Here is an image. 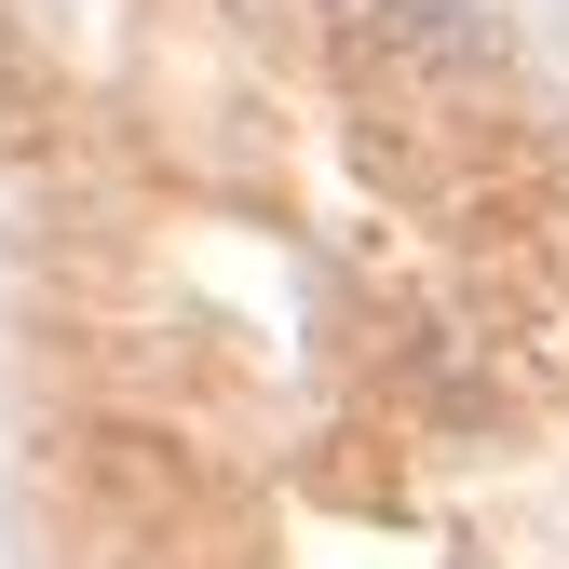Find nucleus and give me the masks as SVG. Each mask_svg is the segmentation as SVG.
<instances>
[{
	"mask_svg": "<svg viewBox=\"0 0 569 569\" xmlns=\"http://www.w3.org/2000/svg\"><path fill=\"white\" fill-rule=\"evenodd\" d=\"M0 136H28V82H14V54H0Z\"/></svg>",
	"mask_w": 569,
	"mask_h": 569,
	"instance_id": "f257e3e1",
	"label": "nucleus"
}]
</instances>
